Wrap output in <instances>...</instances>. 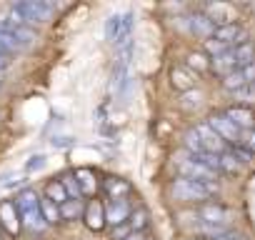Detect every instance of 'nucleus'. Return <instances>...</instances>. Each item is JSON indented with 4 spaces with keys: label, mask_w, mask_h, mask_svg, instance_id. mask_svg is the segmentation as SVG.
Segmentation results:
<instances>
[{
    "label": "nucleus",
    "mask_w": 255,
    "mask_h": 240,
    "mask_svg": "<svg viewBox=\"0 0 255 240\" xmlns=\"http://www.w3.org/2000/svg\"><path fill=\"white\" fill-rule=\"evenodd\" d=\"M15 208H18V215H20V225L28 230V233H43L48 228L43 213H40V198L35 190H23L15 195Z\"/></svg>",
    "instance_id": "nucleus-1"
},
{
    "label": "nucleus",
    "mask_w": 255,
    "mask_h": 240,
    "mask_svg": "<svg viewBox=\"0 0 255 240\" xmlns=\"http://www.w3.org/2000/svg\"><path fill=\"white\" fill-rule=\"evenodd\" d=\"M53 13H55L53 3H45V0H25V3H13L10 5L8 20L30 28V25H38V23H48Z\"/></svg>",
    "instance_id": "nucleus-2"
},
{
    "label": "nucleus",
    "mask_w": 255,
    "mask_h": 240,
    "mask_svg": "<svg viewBox=\"0 0 255 240\" xmlns=\"http://www.w3.org/2000/svg\"><path fill=\"white\" fill-rule=\"evenodd\" d=\"M218 190H220L218 183L203 185V183H195V180H188V178H178L170 185V195L180 203H205L210 195H218Z\"/></svg>",
    "instance_id": "nucleus-3"
},
{
    "label": "nucleus",
    "mask_w": 255,
    "mask_h": 240,
    "mask_svg": "<svg viewBox=\"0 0 255 240\" xmlns=\"http://www.w3.org/2000/svg\"><path fill=\"white\" fill-rule=\"evenodd\" d=\"M105 40L113 45H125L130 43V33H133V13H115L105 20Z\"/></svg>",
    "instance_id": "nucleus-4"
},
{
    "label": "nucleus",
    "mask_w": 255,
    "mask_h": 240,
    "mask_svg": "<svg viewBox=\"0 0 255 240\" xmlns=\"http://www.w3.org/2000/svg\"><path fill=\"white\" fill-rule=\"evenodd\" d=\"M178 170H180V178H188V180H195V183H203V185H213L218 183V175L210 173L205 165H200L195 158H185L178 163Z\"/></svg>",
    "instance_id": "nucleus-5"
},
{
    "label": "nucleus",
    "mask_w": 255,
    "mask_h": 240,
    "mask_svg": "<svg viewBox=\"0 0 255 240\" xmlns=\"http://www.w3.org/2000/svg\"><path fill=\"white\" fill-rule=\"evenodd\" d=\"M198 218H200V223L218 225V228H228L230 220H233V213H230L225 205H218V203H203V205L198 208Z\"/></svg>",
    "instance_id": "nucleus-6"
},
{
    "label": "nucleus",
    "mask_w": 255,
    "mask_h": 240,
    "mask_svg": "<svg viewBox=\"0 0 255 240\" xmlns=\"http://www.w3.org/2000/svg\"><path fill=\"white\" fill-rule=\"evenodd\" d=\"M208 125L215 130V135L230 148V145H240V130L230 123V120L223 115V113H218V115H210V120H208Z\"/></svg>",
    "instance_id": "nucleus-7"
},
{
    "label": "nucleus",
    "mask_w": 255,
    "mask_h": 240,
    "mask_svg": "<svg viewBox=\"0 0 255 240\" xmlns=\"http://www.w3.org/2000/svg\"><path fill=\"white\" fill-rule=\"evenodd\" d=\"M193 130H195V135H198V140H200V145H203V150H205V153L220 155V153H225V150H228V145L215 135V130H213L208 123H200V125H195Z\"/></svg>",
    "instance_id": "nucleus-8"
},
{
    "label": "nucleus",
    "mask_w": 255,
    "mask_h": 240,
    "mask_svg": "<svg viewBox=\"0 0 255 240\" xmlns=\"http://www.w3.org/2000/svg\"><path fill=\"white\" fill-rule=\"evenodd\" d=\"M130 213H133V208H130V203H128V198L110 200V203L105 205V223H108L110 228H115V225H123V223H128Z\"/></svg>",
    "instance_id": "nucleus-9"
},
{
    "label": "nucleus",
    "mask_w": 255,
    "mask_h": 240,
    "mask_svg": "<svg viewBox=\"0 0 255 240\" xmlns=\"http://www.w3.org/2000/svg\"><path fill=\"white\" fill-rule=\"evenodd\" d=\"M243 35H245V30H243L240 23H228V25H218V28H215L213 40L220 43L223 48H233V45L243 43Z\"/></svg>",
    "instance_id": "nucleus-10"
},
{
    "label": "nucleus",
    "mask_w": 255,
    "mask_h": 240,
    "mask_svg": "<svg viewBox=\"0 0 255 240\" xmlns=\"http://www.w3.org/2000/svg\"><path fill=\"white\" fill-rule=\"evenodd\" d=\"M230 123L240 130V133H245V130H253L255 128V115L248 110V108H240V105H233V108H228L225 113H223Z\"/></svg>",
    "instance_id": "nucleus-11"
},
{
    "label": "nucleus",
    "mask_w": 255,
    "mask_h": 240,
    "mask_svg": "<svg viewBox=\"0 0 255 240\" xmlns=\"http://www.w3.org/2000/svg\"><path fill=\"white\" fill-rule=\"evenodd\" d=\"M83 218H85V225L90 228V230H103L105 228V205L100 203V200H90L88 205H85V210H83Z\"/></svg>",
    "instance_id": "nucleus-12"
},
{
    "label": "nucleus",
    "mask_w": 255,
    "mask_h": 240,
    "mask_svg": "<svg viewBox=\"0 0 255 240\" xmlns=\"http://www.w3.org/2000/svg\"><path fill=\"white\" fill-rule=\"evenodd\" d=\"M215 28H218V25H215L205 13H195V15H190V30H193L195 38H200V40H213Z\"/></svg>",
    "instance_id": "nucleus-13"
},
{
    "label": "nucleus",
    "mask_w": 255,
    "mask_h": 240,
    "mask_svg": "<svg viewBox=\"0 0 255 240\" xmlns=\"http://www.w3.org/2000/svg\"><path fill=\"white\" fill-rule=\"evenodd\" d=\"M0 223L5 225V230L10 235H15L20 230V215H18V208L13 200H3L0 203Z\"/></svg>",
    "instance_id": "nucleus-14"
},
{
    "label": "nucleus",
    "mask_w": 255,
    "mask_h": 240,
    "mask_svg": "<svg viewBox=\"0 0 255 240\" xmlns=\"http://www.w3.org/2000/svg\"><path fill=\"white\" fill-rule=\"evenodd\" d=\"M170 83L175 90H183V93H190L195 88V75L185 68V65H175L170 68Z\"/></svg>",
    "instance_id": "nucleus-15"
},
{
    "label": "nucleus",
    "mask_w": 255,
    "mask_h": 240,
    "mask_svg": "<svg viewBox=\"0 0 255 240\" xmlns=\"http://www.w3.org/2000/svg\"><path fill=\"white\" fill-rule=\"evenodd\" d=\"M103 193L108 195V200H120V198H125L128 193H130V185H128V180H123V178H108L103 183Z\"/></svg>",
    "instance_id": "nucleus-16"
},
{
    "label": "nucleus",
    "mask_w": 255,
    "mask_h": 240,
    "mask_svg": "<svg viewBox=\"0 0 255 240\" xmlns=\"http://www.w3.org/2000/svg\"><path fill=\"white\" fill-rule=\"evenodd\" d=\"M233 55H235V63H238V70L250 65L255 60V43L253 40H243L238 45H233Z\"/></svg>",
    "instance_id": "nucleus-17"
},
{
    "label": "nucleus",
    "mask_w": 255,
    "mask_h": 240,
    "mask_svg": "<svg viewBox=\"0 0 255 240\" xmlns=\"http://www.w3.org/2000/svg\"><path fill=\"white\" fill-rule=\"evenodd\" d=\"M73 175H75V180H78V185H80V193H83V198H90V195H95V190H98V180H95V175H93L90 170L80 168V170H75Z\"/></svg>",
    "instance_id": "nucleus-18"
},
{
    "label": "nucleus",
    "mask_w": 255,
    "mask_h": 240,
    "mask_svg": "<svg viewBox=\"0 0 255 240\" xmlns=\"http://www.w3.org/2000/svg\"><path fill=\"white\" fill-rule=\"evenodd\" d=\"M45 198H48L50 203H55V205H63L65 200H70L60 180H53V183H48V185H45Z\"/></svg>",
    "instance_id": "nucleus-19"
},
{
    "label": "nucleus",
    "mask_w": 255,
    "mask_h": 240,
    "mask_svg": "<svg viewBox=\"0 0 255 240\" xmlns=\"http://www.w3.org/2000/svg\"><path fill=\"white\" fill-rule=\"evenodd\" d=\"M83 210H85L83 200H65L60 205V220H75L83 215Z\"/></svg>",
    "instance_id": "nucleus-20"
},
{
    "label": "nucleus",
    "mask_w": 255,
    "mask_h": 240,
    "mask_svg": "<svg viewBox=\"0 0 255 240\" xmlns=\"http://www.w3.org/2000/svg\"><path fill=\"white\" fill-rule=\"evenodd\" d=\"M128 225H130L133 233H145V228H148V210L145 208L133 210L130 218H128Z\"/></svg>",
    "instance_id": "nucleus-21"
},
{
    "label": "nucleus",
    "mask_w": 255,
    "mask_h": 240,
    "mask_svg": "<svg viewBox=\"0 0 255 240\" xmlns=\"http://www.w3.org/2000/svg\"><path fill=\"white\" fill-rule=\"evenodd\" d=\"M40 213H43V218H45V223H48V225L60 223V205L50 203L48 198H43V200H40Z\"/></svg>",
    "instance_id": "nucleus-22"
},
{
    "label": "nucleus",
    "mask_w": 255,
    "mask_h": 240,
    "mask_svg": "<svg viewBox=\"0 0 255 240\" xmlns=\"http://www.w3.org/2000/svg\"><path fill=\"white\" fill-rule=\"evenodd\" d=\"M60 183H63V188H65V193H68V198H70V200H83L80 185H78V180H75V175H73V173L63 175V178H60Z\"/></svg>",
    "instance_id": "nucleus-23"
},
{
    "label": "nucleus",
    "mask_w": 255,
    "mask_h": 240,
    "mask_svg": "<svg viewBox=\"0 0 255 240\" xmlns=\"http://www.w3.org/2000/svg\"><path fill=\"white\" fill-rule=\"evenodd\" d=\"M223 85H225V90H240V88H245V85H248L245 73H243V70H235V73L225 75V78H223Z\"/></svg>",
    "instance_id": "nucleus-24"
},
{
    "label": "nucleus",
    "mask_w": 255,
    "mask_h": 240,
    "mask_svg": "<svg viewBox=\"0 0 255 240\" xmlns=\"http://www.w3.org/2000/svg\"><path fill=\"white\" fill-rule=\"evenodd\" d=\"M218 158H220V168H223V175H228V173H240V168H243V165H240V163H238V160H235V158H233V155L228 153V150H225V153H220Z\"/></svg>",
    "instance_id": "nucleus-25"
},
{
    "label": "nucleus",
    "mask_w": 255,
    "mask_h": 240,
    "mask_svg": "<svg viewBox=\"0 0 255 240\" xmlns=\"http://www.w3.org/2000/svg\"><path fill=\"white\" fill-rule=\"evenodd\" d=\"M185 148H188L190 155H203L205 153L203 145H200V140H198V135H195V130H188L185 133Z\"/></svg>",
    "instance_id": "nucleus-26"
},
{
    "label": "nucleus",
    "mask_w": 255,
    "mask_h": 240,
    "mask_svg": "<svg viewBox=\"0 0 255 240\" xmlns=\"http://www.w3.org/2000/svg\"><path fill=\"white\" fill-rule=\"evenodd\" d=\"M228 153H230L240 165H248V163L253 160V153H250L248 148H243V145H230V148H228Z\"/></svg>",
    "instance_id": "nucleus-27"
},
{
    "label": "nucleus",
    "mask_w": 255,
    "mask_h": 240,
    "mask_svg": "<svg viewBox=\"0 0 255 240\" xmlns=\"http://www.w3.org/2000/svg\"><path fill=\"white\" fill-rule=\"evenodd\" d=\"M188 65L195 68V70H208L210 68V58H208V53L205 55L203 53H193V55H188Z\"/></svg>",
    "instance_id": "nucleus-28"
},
{
    "label": "nucleus",
    "mask_w": 255,
    "mask_h": 240,
    "mask_svg": "<svg viewBox=\"0 0 255 240\" xmlns=\"http://www.w3.org/2000/svg\"><path fill=\"white\" fill-rule=\"evenodd\" d=\"M240 145H243V148H248L250 153H255V128H253V130L240 133Z\"/></svg>",
    "instance_id": "nucleus-29"
},
{
    "label": "nucleus",
    "mask_w": 255,
    "mask_h": 240,
    "mask_svg": "<svg viewBox=\"0 0 255 240\" xmlns=\"http://www.w3.org/2000/svg\"><path fill=\"white\" fill-rule=\"evenodd\" d=\"M130 233H133V230H130V225H128V223H123V225H115L110 235H113V240H125L128 235H130Z\"/></svg>",
    "instance_id": "nucleus-30"
},
{
    "label": "nucleus",
    "mask_w": 255,
    "mask_h": 240,
    "mask_svg": "<svg viewBox=\"0 0 255 240\" xmlns=\"http://www.w3.org/2000/svg\"><path fill=\"white\" fill-rule=\"evenodd\" d=\"M210 240H243V235L238 230H225V233H220V235H215Z\"/></svg>",
    "instance_id": "nucleus-31"
},
{
    "label": "nucleus",
    "mask_w": 255,
    "mask_h": 240,
    "mask_svg": "<svg viewBox=\"0 0 255 240\" xmlns=\"http://www.w3.org/2000/svg\"><path fill=\"white\" fill-rule=\"evenodd\" d=\"M198 105H200V95H198V93L183 98V108H198Z\"/></svg>",
    "instance_id": "nucleus-32"
},
{
    "label": "nucleus",
    "mask_w": 255,
    "mask_h": 240,
    "mask_svg": "<svg viewBox=\"0 0 255 240\" xmlns=\"http://www.w3.org/2000/svg\"><path fill=\"white\" fill-rule=\"evenodd\" d=\"M43 165H45V158L38 155V158H33V160L28 163V170H38V168H43Z\"/></svg>",
    "instance_id": "nucleus-33"
},
{
    "label": "nucleus",
    "mask_w": 255,
    "mask_h": 240,
    "mask_svg": "<svg viewBox=\"0 0 255 240\" xmlns=\"http://www.w3.org/2000/svg\"><path fill=\"white\" fill-rule=\"evenodd\" d=\"M125 240H148V235H145V233H130Z\"/></svg>",
    "instance_id": "nucleus-34"
},
{
    "label": "nucleus",
    "mask_w": 255,
    "mask_h": 240,
    "mask_svg": "<svg viewBox=\"0 0 255 240\" xmlns=\"http://www.w3.org/2000/svg\"><path fill=\"white\" fill-rule=\"evenodd\" d=\"M8 65H10V55H0V73H3Z\"/></svg>",
    "instance_id": "nucleus-35"
}]
</instances>
